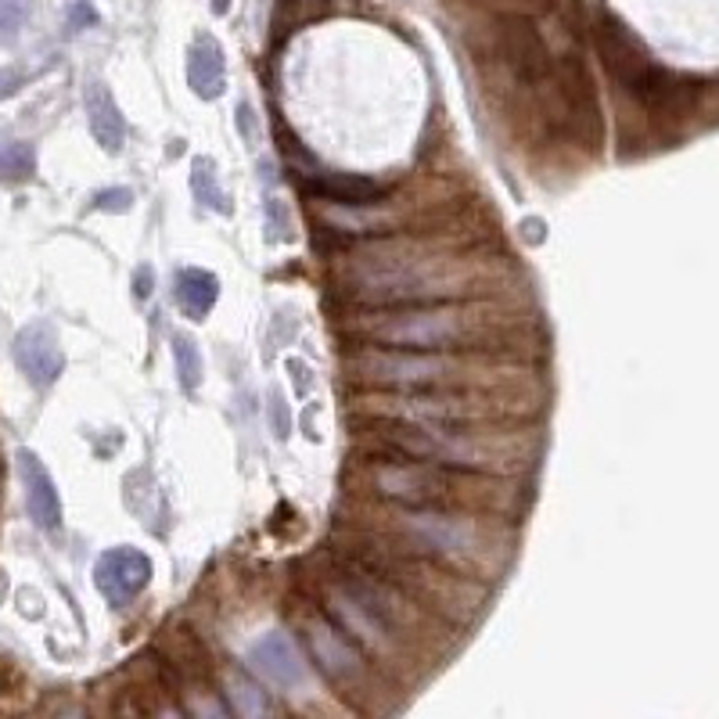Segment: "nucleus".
Here are the masks:
<instances>
[{
	"label": "nucleus",
	"mask_w": 719,
	"mask_h": 719,
	"mask_svg": "<svg viewBox=\"0 0 719 719\" xmlns=\"http://www.w3.org/2000/svg\"><path fill=\"white\" fill-rule=\"evenodd\" d=\"M378 442L396 457H417V461L479 475H507L526 461V450L515 436L479 431V425H422L385 417V425L378 428Z\"/></svg>",
	"instance_id": "obj_1"
},
{
	"label": "nucleus",
	"mask_w": 719,
	"mask_h": 719,
	"mask_svg": "<svg viewBox=\"0 0 719 719\" xmlns=\"http://www.w3.org/2000/svg\"><path fill=\"white\" fill-rule=\"evenodd\" d=\"M363 338L374 346L392 349H431V352H453V349H482L493 342V324L482 313L439 303V306H411L400 313H385L368 324Z\"/></svg>",
	"instance_id": "obj_2"
},
{
	"label": "nucleus",
	"mask_w": 719,
	"mask_h": 719,
	"mask_svg": "<svg viewBox=\"0 0 719 719\" xmlns=\"http://www.w3.org/2000/svg\"><path fill=\"white\" fill-rule=\"evenodd\" d=\"M597 47L605 58L611 80H616L626 94H633L651 112H684L695 101V87L679 80L670 69H662L644 50V44L626 30L622 22L605 19L597 30Z\"/></svg>",
	"instance_id": "obj_3"
},
{
	"label": "nucleus",
	"mask_w": 719,
	"mask_h": 719,
	"mask_svg": "<svg viewBox=\"0 0 719 719\" xmlns=\"http://www.w3.org/2000/svg\"><path fill=\"white\" fill-rule=\"evenodd\" d=\"M349 374L360 385L389 389V392H428V389H457L472 382V363L431 349H392L371 346L349 360Z\"/></svg>",
	"instance_id": "obj_4"
},
{
	"label": "nucleus",
	"mask_w": 719,
	"mask_h": 719,
	"mask_svg": "<svg viewBox=\"0 0 719 719\" xmlns=\"http://www.w3.org/2000/svg\"><path fill=\"white\" fill-rule=\"evenodd\" d=\"M464 281L450 270V263L439 259H389L382 267H368L357 273V295L363 303H450V299L464 295Z\"/></svg>",
	"instance_id": "obj_5"
},
{
	"label": "nucleus",
	"mask_w": 719,
	"mask_h": 719,
	"mask_svg": "<svg viewBox=\"0 0 719 719\" xmlns=\"http://www.w3.org/2000/svg\"><path fill=\"white\" fill-rule=\"evenodd\" d=\"M482 479L479 472H457L417 457H400V464H378L371 472V486L378 496L403 507H442L461 504L475 490L472 482Z\"/></svg>",
	"instance_id": "obj_6"
},
{
	"label": "nucleus",
	"mask_w": 719,
	"mask_h": 719,
	"mask_svg": "<svg viewBox=\"0 0 719 719\" xmlns=\"http://www.w3.org/2000/svg\"><path fill=\"white\" fill-rule=\"evenodd\" d=\"M396 529L407 536L411 547L436 561H447V565H475L486 551L482 529L472 518L439 512V507H411L400 515Z\"/></svg>",
	"instance_id": "obj_7"
},
{
	"label": "nucleus",
	"mask_w": 719,
	"mask_h": 719,
	"mask_svg": "<svg viewBox=\"0 0 719 719\" xmlns=\"http://www.w3.org/2000/svg\"><path fill=\"white\" fill-rule=\"evenodd\" d=\"M501 55L507 61V69L515 72V80L521 87H543L554 80V61L547 50L543 36L536 33V25L526 15H507L501 22Z\"/></svg>",
	"instance_id": "obj_8"
},
{
	"label": "nucleus",
	"mask_w": 719,
	"mask_h": 719,
	"mask_svg": "<svg viewBox=\"0 0 719 719\" xmlns=\"http://www.w3.org/2000/svg\"><path fill=\"white\" fill-rule=\"evenodd\" d=\"M94 583L109 605L123 608L151 583V558L141 554L137 547H112L98 558Z\"/></svg>",
	"instance_id": "obj_9"
},
{
	"label": "nucleus",
	"mask_w": 719,
	"mask_h": 719,
	"mask_svg": "<svg viewBox=\"0 0 719 719\" xmlns=\"http://www.w3.org/2000/svg\"><path fill=\"white\" fill-rule=\"evenodd\" d=\"M248 670H252L263 684L270 687H284V690H292V687H303L306 684V662H303V651L295 648V640L281 633V630H273L267 637H259L252 648H248Z\"/></svg>",
	"instance_id": "obj_10"
},
{
	"label": "nucleus",
	"mask_w": 719,
	"mask_h": 719,
	"mask_svg": "<svg viewBox=\"0 0 719 719\" xmlns=\"http://www.w3.org/2000/svg\"><path fill=\"white\" fill-rule=\"evenodd\" d=\"M554 83H558L561 104H565V115L575 126V134L594 144L600 137V109H597V90H594L591 72H586V65L575 55H569L554 69Z\"/></svg>",
	"instance_id": "obj_11"
},
{
	"label": "nucleus",
	"mask_w": 719,
	"mask_h": 719,
	"mask_svg": "<svg viewBox=\"0 0 719 719\" xmlns=\"http://www.w3.org/2000/svg\"><path fill=\"white\" fill-rule=\"evenodd\" d=\"M15 363L36 389H50L65 371V357L58 346V335L47 321H36L15 335Z\"/></svg>",
	"instance_id": "obj_12"
},
{
	"label": "nucleus",
	"mask_w": 719,
	"mask_h": 719,
	"mask_svg": "<svg viewBox=\"0 0 719 719\" xmlns=\"http://www.w3.org/2000/svg\"><path fill=\"white\" fill-rule=\"evenodd\" d=\"M306 640H310L313 662H317L324 676H332L335 684H357V679H363V673H368L363 670L360 651L352 648L332 622H310Z\"/></svg>",
	"instance_id": "obj_13"
},
{
	"label": "nucleus",
	"mask_w": 719,
	"mask_h": 719,
	"mask_svg": "<svg viewBox=\"0 0 719 719\" xmlns=\"http://www.w3.org/2000/svg\"><path fill=\"white\" fill-rule=\"evenodd\" d=\"M19 475L25 486V507H30V518L41 526L44 532H55L61 526V496L44 461L33 450H19Z\"/></svg>",
	"instance_id": "obj_14"
},
{
	"label": "nucleus",
	"mask_w": 719,
	"mask_h": 719,
	"mask_svg": "<svg viewBox=\"0 0 719 719\" xmlns=\"http://www.w3.org/2000/svg\"><path fill=\"white\" fill-rule=\"evenodd\" d=\"M83 109H87L90 134H94V141L101 144V148L109 151V155L123 151V144H126V120H123V109L112 98V90L104 87L101 80H90L83 87Z\"/></svg>",
	"instance_id": "obj_15"
},
{
	"label": "nucleus",
	"mask_w": 719,
	"mask_h": 719,
	"mask_svg": "<svg viewBox=\"0 0 719 719\" xmlns=\"http://www.w3.org/2000/svg\"><path fill=\"white\" fill-rule=\"evenodd\" d=\"M303 191L310 199H321L332 205H352V209L374 205L385 194V188L378 184V180L360 177V173H313L303 180Z\"/></svg>",
	"instance_id": "obj_16"
},
{
	"label": "nucleus",
	"mask_w": 719,
	"mask_h": 719,
	"mask_svg": "<svg viewBox=\"0 0 719 719\" xmlns=\"http://www.w3.org/2000/svg\"><path fill=\"white\" fill-rule=\"evenodd\" d=\"M188 83L199 98L213 101L227 90V61L224 47L216 44V36H199L188 47Z\"/></svg>",
	"instance_id": "obj_17"
},
{
	"label": "nucleus",
	"mask_w": 719,
	"mask_h": 719,
	"mask_svg": "<svg viewBox=\"0 0 719 719\" xmlns=\"http://www.w3.org/2000/svg\"><path fill=\"white\" fill-rule=\"evenodd\" d=\"M220 299V278L202 267L177 270V306L188 313L191 321H205Z\"/></svg>",
	"instance_id": "obj_18"
},
{
	"label": "nucleus",
	"mask_w": 719,
	"mask_h": 719,
	"mask_svg": "<svg viewBox=\"0 0 719 719\" xmlns=\"http://www.w3.org/2000/svg\"><path fill=\"white\" fill-rule=\"evenodd\" d=\"M191 191H194V199H199L205 209H213V213H231V202H227V191L220 188V177H216V166L213 159H205V155H199V159L191 162Z\"/></svg>",
	"instance_id": "obj_19"
},
{
	"label": "nucleus",
	"mask_w": 719,
	"mask_h": 719,
	"mask_svg": "<svg viewBox=\"0 0 719 719\" xmlns=\"http://www.w3.org/2000/svg\"><path fill=\"white\" fill-rule=\"evenodd\" d=\"M36 173V151L25 141L0 144V184H22Z\"/></svg>",
	"instance_id": "obj_20"
},
{
	"label": "nucleus",
	"mask_w": 719,
	"mask_h": 719,
	"mask_svg": "<svg viewBox=\"0 0 719 719\" xmlns=\"http://www.w3.org/2000/svg\"><path fill=\"white\" fill-rule=\"evenodd\" d=\"M173 360H177V378H180V389L194 392L202 385V352L194 346L191 335H177L173 338Z\"/></svg>",
	"instance_id": "obj_21"
},
{
	"label": "nucleus",
	"mask_w": 719,
	"mask_h": 719,
	"mask_svg": "<svg viewBox=\"0 0 719 719\" xmlns=\"http://www.w3.org/2000/svg\"><path fill=\"white\" fill-rule=\"evenodd\" d=\"M227 698L234 705V712L248 716V719L267 716L273 709L270 698H267V690H259L256 684H248V679H238V676H234L231 684H227Z\"/></svg>",
	"instance_id": "obj_22"
},
{
	"label": "nucleus",
	"mask_w": 719,
	"mask_h": 719,
	"mask_svg": "<svg viewBox=\"0 0 719 719\" xmlns=\"http://www.w3.org/2000/svg\"><path fill=\"white\" fill-rule=\"evenodd\" d=\"M33 0H0V44H15L25 19H30Z\"/></svg>",
	"instance_id": "obj_23"
},
{
	"label": "nucleus",
	"mask_w": 719,
	"mask_h": 719,
	"mask_svg": "<svg viewBox=\"0 0 719 719\" xmlns=\"http://www.w3.org/2000/svg\"><path fill=\"white\" fill-rule=\"evenodd\" d=\"M263 213H267V238L270 241H292L295 234H292V213H288V205L281 202V199H267V205H263Z\"/></svg>",
	"instance_id": "obj_24"
},
{
	"label": "nucleus",
	"mask_w": 719,
	"mask_h": 719,
	"mask_svg": "<svg viewBox=\"0 0 719 719\" xmlns=\"http://www.w3.org/2000/svg\"><path fill=\"white\" fill-rule=\"evenodd\" d=\"M65 15H69V30L72 33H80V30H87V25L98 22V11H94V4H87V0H72Z\"/></svg>",
	"instance_id": "obj_25"
},
{
	"label": "nucleus",
	"mask_w": 719,
	"mask_h": 719,
	"mask_svg": "<svg viewBox=\"0 0 719 719\" xmlns=\"http://www.w3.org/2000/svg\"><path fill=\"white\" fill-rule=\"evenodd\" d=\"M130 202H134V191L115 188V191H101L94 199V209H104V213H123V209H130Z\"/></svg>",
	"instance_id": "obj_26"
},
{
	"label": "nucleus",
	"mask_w": 719,
	"mask_h": 719,
	"mask_svg": "<svg viewBox=\"0 0 719 719\" xmlns=\"http://www.w3.org/2000/svg\"><path fill=\"white\" fill-rule=\"evenodd\" d=\"M270 414H273V431H278V439H288V431H292V422H288V403L278 389L270 392Z\"/></svg>",
	"instance_id": "obj_27"
},
{
	"label": "nucleus",
	"mask_w": 719,
	"mask_h": 719,
	"mask_svg": "<svg viewBox=\"0 0 719 719\" xmlns=\"http://www.w3.org/2000/svg\"><path fill=\"white\" fill-rule=\"evenodd\" d=\"M22 87H25V76L19 69H0V101L19 94Z\"/></svg>",
	"instance_id": "obj_28"
},
{
	"label": "nucleus",
	"mask_w": 719,
	"mask_h": 719,
	"mask_svg": "<svg viewBox=\"0 0 719 719\" xmlns=\"http://www.w3.org/2000/svg\"><path fill=\"white\" fill-rule=\"evenodd\" d=\"M216 11H220V15H224V11H227V0H216Z\"/></svg>",
	"instance_id": "obj_29"
}]
</instances>
